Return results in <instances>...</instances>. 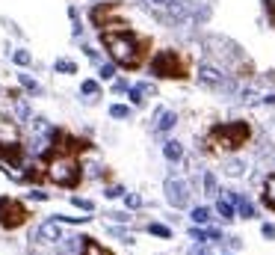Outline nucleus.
I'll return each mask as SVG.
<instances>
[{
  "label": "nucleus",
  "mask_w": 275,
  "mask_h": 255,
  "mask_svg": "<svg viewBox=\"0 0 275 255\" xmlns=\"http://www.w3.org/2000/svg\"><path fill=\"white\" fill-rule=\"evenodd\" d=\"M101 45L110 51L113 63L127 68V71L142 68L148 54H151V39L136 36L133 30H101Z\"/></svg>",
  "instance_id": "obj_1"
},
{
  "label": "nucleus",
  "mask_w": 275,
  "mask_h": 255,
  "mask_svg": "<svg viewBox=\"0 0 275 255\" xmlns=\"http://www.w3.org/2000/svg\"><path fill=\"white\" fill-rule=\"evenodd\" d=\"M248 140H251V125L245 119L219 122L207 131L201 152H207V155H234V152L248 146Z\"/></svg>",
  "instance_id": "obj_2"
},
{
  "label": "nucleus",
  "mask_w": 275,
  "mask_h": 255,
  "mask_svg": "<svg viewBox=\"0 0 275 255\" xmlns=\"http://www.w3.org/2000/svg\"><path fill=\"white\" fill-rule=\"evenodd\" d=\"M45 163H48V178L57 184V187H68L74 190L80 181H83V166L74 155H60V152H51L45 155Z\"/></svg>",
  "instance_id": "obj_3"
},
{
  "label": "nucleus",
  "mask_w": 275,
  "mask_h": 255,
  "mask_svg": "<svg viewBox=\"0 0 275 255\" xmlns=\"http://www.w3.org/2000/svg\"><path fill=\"white\" fill-rule=\"evenodd\" d=\"M148 68L160 80H186L189 77V57L175 51V48H163L151 57Z\"/></svg>",
  "instance_id": "obj_4"
},
{
  "label": "nucleus",
  "mask_w": 275,
  "mask_h": 255,
  "mask_svg": "<svg viewBox=\"0 0 275 255\" xmlns=\"http://www.w3.org/2000/svg\"><path fill=\"white\" fill-rule=\"evenodd\" d=\"M27 220H30V211H27L24 202H18L12 196H0V228L15 231V228H21Z\"/></svg>",
  "instance_id": "obj_5"
},
{
  "label": "nucleus",
  "mask_w": 275,
  "mask_h": 255,
  "mask_svg": "<svg viewBox=\"0 0 275 255\" xmlns=\"http://www.w3.org/2000/svg\"><path fill=\"white\" fill-rule=\"evenodd\" d=\"M122 9V3L119 0H107V3H98L95 9H92V24L98 27V30H130V24L122 21V18H116V12Z\"/></svg>",
  "instance_id": "obj_6"
},
{
  "label": "nucleus",
  "mask_w": 275,
  "mask_h": 255,
  "mask_svg": "<svg viewBox=\"0 0 275 255\" xmlns=\"http://www.w3.org/2000/svg\"><path fill=\"white\" fill-rule=\"evenodd\" d=\"M92 149L89 140H80V137H71L68 131H62L57 128L54 134H51V152H60V155H74V158H80V155H86Z\"/></svg>",
  "instance_id": "obj_7"
},
{
  "label": "nucleus",
  "mask_w": 275,
  "mask_h": 255,
  "mask_svg": "<svg viewBox=\"0 0 275 255\" xmlns=\"http://www.w3.org/2000/svg\"><path fill=\"white\" fill-rule=\"evenodd\" d=\"M0 160L9 166V169H18L21 163H24V146L21 143H3L0 140ZM6 169V172H9Z\"/></svg>",
  "instance_id": "obj_8"
},
{
  "label": "nucleus",
  "mask_w": 275,
  "mask_h": 255,
  "mask_svg": "<svg viewBox=\"0 0 275 255\" xmlns=\"http://www.w3.org/2000/svg\"><path fill=\"white\" fill-rule=\"evenodd\" d=\"M166 193H169V202H172L175 208L186 205V199H189V193H186V184H181V181H166Z\"/></svg>",
  "instance_id": "obj_9"
},
{
  "label": "nucleus",
  "mask_w": 275,
  "mask_h": 255,
  "mask_svg": "<svg viewBox=\"0 0 275 255\" xmlns=\"http://www.w3.org/2000/svg\"><path fill=\"white\" fill-rule=\"evenodd\" d=\"M260 202H263V208H266V211H275V172H269V175H266V181H263Z\"/></svg>",
  "instance_id": "obj_10"
},
{
  "label": "nucleus",
  "mask_w": 275,
  "mask_h": 255,
  "mask_svg": "<svg viewBox=\"0 0 275 255\" xmlns=\"http://www.w3.org/2000/svg\"><path fill=\"white\" fill-rule=\"evenodd\" d=\"M39 237H45V240H62L60 220H51V223H45L42 228H39Z\"/></svg>",
  "instance_id": "obj_11"
},
{
  "label": "nucleus",
  "mask_w": 275,
  "mask_h": 255,
  "mask_svg": "<svg viewBox=\"0 0 275 255\" xmlns=\"http://www.w3.org/2000/svg\"><path fill=\"white\" fill-rule=\"evenodd\" d=\"M83 255H113L110 249H104L95 237H83Z\"/></svg>",
  "instance_id": "obj_12"
},
{
  "label": "nucleus",
  "mask_w": 275,
  "mask_h": 255,
  "mask_svg": "<svg viewBox=\"0 0 275 255\" xmlns=\"http://www.w3.org/2000/svg\"><path fill=\"white\" fill-rule=\"evenodd\" d=\"M163 155L172 160V163H178V160L183 158V152H181V143H175V140H169L166 146H163Z\"/></svg>",
  "instance_id": "obj_13"
},
{
  "label": "nucleus",
  "mask_w": 275,
  "mask_h": 255,
  "mask_svg": "<svg viewBox=\"0 0 275 255\" xmlns=\"http://www.w3.org/2000/svg\"><path fill=\"white\" fill-rule=\"evenodd\" d=\"M201 80L210 83V86H216V83H222V74H219L216 68H210V65H204V68H201Z\"/></svg>",
  "instance_id": "obj_14"
},
{
  "label": "nucleus",
  "mask_w": 275,
  "mask_h": 255,
  "mask_svg": "<svg viewBox=\"0 0 275 255\" xmlns=\"http://www.w3.org/2000/svg\"><path fill=\"white\" fill-rule=\"evenodd\" d=\"M216 211H219L225 220H234V214H237V208H234L231 202H225V199H222V202H216Z\"/></svg>",
  "instance_id": "obj_15"
},
{
  "label": "nucleus",
  "mask_w": 275,
  "mask_h": 255,
  "mask_svg": "<svg viewBox=\"0 0 275 255\" xmlns=\"http://www.w3.org/2000/svg\"><path fill=\"white\" fill-rule=\"evenodd\" d=\"M110 116H113V119H127L130 110H127L124 104H113V107H110Z\"/></svg>",
  "instance_id": "obj_16"
},
{
  "label": "nucleus",
  "mask_w": 275,
  "mask_h": 255,
  "mask_svg": "<svg viewBox=\"0 0 275 255\" xmlns=\"http://www.w3.org/2000/svg\"><path fill=\"white\" fill-rule=\"evenodd\" d=\"M192 220H195L198 225L207 223V220H210V211H207V208H192Z\"/></svg>",
  "instance_id": "obj_17"
},
{
  "label": "nucleus",
  "mask_w": 275,
  "mask_h": 255,
  "mask_svg": "<svg viewBox=\"0 0 275 255\" xmlns=\"http://www.w3.org/2000/svg\"><path fill=\"white\" fill-rule=\"evenodd\" d=\"M54 68H57V71H65V74H74V71H77V65L71 63V60H57Z\"/></svg>",
  "instance_id": "obj_18"
},
{
  "label": "nucleus",
  "mask_w": 275,
  "mask_h": 255,
  "mask_svg": "<svg viewBox=\"0 0 275 255\" xmlns=\"http://www.w3.org/2000/svg\"><path fill=\"white\" fill-rule=\"evenodd\" d=\"M12 60H15L18 65H30V63H33L30 51H15V54H12Z\"/></svg>",
  "instance_id": "obj_19"
},
{
  "label": "nucleus",
  "mask_w": 275,
  "mask_h": 255,
  "mask_svg": "<svg viewBox=\"0 0 275 255\" xmlns=\"http://www.w3.org/2000/svg\"><path fill=\"white\" fill-rule=\"evenodd\" d=\"M237 208H240V214H243V217H254V205H251V202L237 199Z\"/></svg>",
  "instance_id": "obj_20"
},
{
  "label": "nucleus",
  "mask_w": 275,
  "mask_h": 255,
  "mask_svg": "<svg viewBox=\"0 0 275 255\" xmlns=\"http://www.w3.org/2000/svg\"><path fill=\"white\" fill-rule=\"evenodd\" d=\"M175 125V113H163V116H160V131H169V128Z\"/></svg>",
  "instance_id": "obj_21"
},
{
  "label": "nucleus",
  "mask_w": 275,
  "mask_h": 255,
  "mask_svg": "<svg viewBox=\"0 0 275 255\" xmlns=\"http://www.w3.org/2000/svg\"><path fill=\"white\" fill-rule=\"evenodd\" d=\"M80 89H83V95H98V83H95V80H83Z\"/></svg>",
  "instance_id": "obj_22"
},
{
  "label": "nucleus",
  "mask_w": 275,
  "mask_h": 255,
  "mask_svg": "<svg viewBox=\"0 0 275 255\" xmlns=\"http://www.w3.org/2000/svg\"><path fill=\"white\" fill-rule=\"evenodd\" d=\"M148 231H151V234H160V237H169V234H172V231H169L166 225H157V223L148 225Z\"/></svg>",
  "instance_id": "obj_23"
},
{
  "label": "nucleus",
  "mask_w": 275,
  "mask_h": 255,
  "mask_svg": "<svg viewBox=\"0 0 275 255\" xmlns=\"http://www.w3.org/2000/svg\"><path fill=\"white\" fill-rule=\"evenodd\" d=\"M21 83H24V86H27V89H30V92H39V83H36V80H33L30 74H21Z\"/></svg>",
  "instance_id": "obj_24"
},
{
  "label": "nucleus",
  "mask_w": 275,
  "mask_h": 255,
  "mask_svg": "<svg viewBox=\"0 0 275 255\" xmlns=\"http://www.w3.org/2000/svg\"><path fill=\"white\" fill-rule=\"evenodd\" d=\"M263 9H266V15H269V21L275 27V0H263Z\"/></svg>",
  "instance_id": "obj_25"
},
{
  "label": "nucleus",
  "mask_w": 275,
  "mask_h": 255,
  "mask_svg": "<svg viewBox=\"0 0 275 255\" xmlns=\"http://www.w3.org/2000/svg\"><path fill=\"white\" fill-rule=\"evenodd\" d=\"M145 92H142V89H139V86H133V89H130V101H133V104H142V101H145Z\"/></svg>",
  "instance_id": "obj_26"
},
{
  "label": "nucleus",
  "mask_w": 275,
  "mask_h": 255,
  "mask_svg": "<svg viewBox=\"0 0 275 255\" xmlns=\"http://www.w3.org/2000/svg\"><path fill=\"white\" fill-rule=\"evenodd\" d=\"M101 77H104V80L116 77V65H101Z\"/></svg>",
  "instance_id": "obj_27"
},
{
  "label": "nucleus",
  "mask_w": 275,
  "mask_h": 255,
  "mask_svg": "<svg viewBox=\"0 0 275 255\" xmlns=\"http://www.w3.org/2000/svg\"><path fill=\"white\" fill-rule=\"evenodd\" d=\"M74 205H77V208H83V211H92V202H89V199H80V196H74Z\"/></svg>",
  "instance_id": "obj_28"
},
{
  "label": "nucleus",
  "mask_w": 275,
  "mask_h": 255,
  "mask_svg": "<svg viewBox=\"0 0 275 255\" xmlns=\"http://www.w3.org/2000/svg\"><path fill=\"white\" fill-rule=\"evenodd\" d=\"M124 202H127V208H139V199H136V196H127Z\"/></svg>",
  "instance_id": "obj_29"
},
{
  "label": "nucleus",
  "mask_w": 275,
  "mask_h": 255,
  "mask_svg": "<svg viewBox=\"0 0 275 255\" xmlns=\"http://www.w3.org/2000/svg\"><path fill=\"white\" fill-rule=\"evenodd\" d=\"M263 234L266 237H275V225H263Z\"/></svg>",
  "instance_id": "obj_30"
},
{
  "label": "nucleus",
  "mask_w": 275,
  "mask_h": 255,
  "mask_svg": "<svg viewBox=\"0 0 275 255\" xmlns=\"http://www.w3.org/2000/svg\"><path fill=\"white\" fill-rule=\"evenodd\" d=\"M154 3H169V0H154Z\"/></svg>",
  "instance_id": "obj_31"
}]
</instances>
